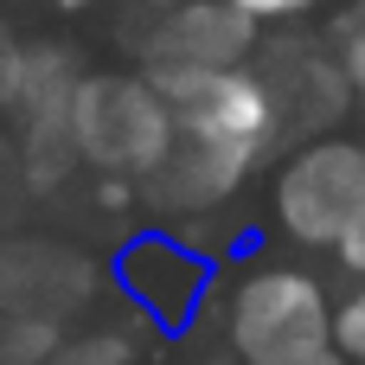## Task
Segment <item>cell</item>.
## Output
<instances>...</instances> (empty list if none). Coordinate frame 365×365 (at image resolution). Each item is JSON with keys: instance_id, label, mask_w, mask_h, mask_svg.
Segmentation results:
<instances>
[{"instance_id": "10", "label": "cell", "mask_w": 365, "mask_h": 365, "mask_svg": "<svg viewBox=\"0 0 365 365\" xmlns=\"http://www.w3.org/2000/svg\"><path fill=\"white\" fill-rule=\"evenodd\" d=\"M51 365H122V346H115V340H90V346H71V353H58Z\"/></svg>"}, {"instance_id": "8", "label": "cell", "mask_w": 365, "mask_h": 365, "mask_svg": "<svg viewBox=\"0 0 365 365\" xmlns=\"http://www.w3.org/2000/svg\"><path fill=\"white\" fill-rule=\"evenodd\" d=\"M77 83H83V77L71 71V58H64L58 45L26 51L13 109H19V122H26L32 154H38V141H51V154H77V148H71V96H77Z\"/></svg>"}, {"instance_id": "17", "label": "cell", "mask_w": 365, "mask_h": 365, "mask_svg": "<svg viewBox=\"0 0 365 365\" xmlns=\"http://www.w3.org/2000/svg\"><path fill=\"white\" fill-rule=\"evenodd\" d=\"M58 6H83V0H58Z\"/></svg>"}, {"instance_id": "7", "label": "cell", "mask_w": 365, "mask_h": 365, "mask_svg": "<svg viewBox=\"0 0 365 365\" xmlns=\"http://www.w3.org/2000/svg\"><path fill=\"white\" fill-rule=\"evenodd\" d=\"M250 160H257V154H244V148L180 135V141H173V154L154 167V180H148V186H154V199H160V205L205 212V205H218V199H231V192H237V180L250 173Z\"/></svg>"}, {"instance_id": "4", "label": "cell", "mask_w": 365, "mask_h": 365, "mask_svg": "<svg viewBox=\"0 0 365 365\" xmlns=\"http://www.w3.org/2000/svg\"><path fill=\"white\" fill-rule=\"evenodd\" d=\"M250 45H257V19L237 0H180L141 38V58H148L154 83H180V77H205V71H237L250 58Z\"/></svg>"}, {"instance_id": "3", "label": "cell", "mask_w": 365, "mask_h": 365, "mask_svg": "<svg viewBox=\"0 0 365 365\" xmlns=\"http://www.w3.org/2000/svg\"><path fill=\"white\" fill-rule=\"evenodd\" d=\"M359 212H365V148L359 141L321 135V141H308V148L282 167V180H276V218H282V231L302 237V244H327V250H334V244L353 231Z\"/></svg>"}, {"instance_id": "12", "label": "cell", "mask_w": 365, "mask_h": 365, "mask_svg": "<svg viewBox=\"0 0 365 365\" xmlns=\"http://www.w3.org/2000/svg\"><path fill=\"white\" fill-rule=\"evenodd\" d=\"M250 19H295V13H308V6H321V0H237Z\"/></svg>"}, {"instance_id": "14", "label": "cell", "mask_w": 365, "mask_h": 365, "mask_svg": "<svg viewBox=\"0 0 365 365\" xmlns=\"http://www.w3.org/2000/svg\"><path fill=\"white\" fill-rule=\"evenodd\" d=\"M19 64H26V51H13L0 32V103H13V90H19Z\"/></svg>"}, {"instance_id": "11", "label": "cell", "mask_w": 365, "mask_h": 365, "mask_svg": "<svg viewBox=\"0 0 365 365\" xmlns=\"http://www.w3.org/2000/svg\"><path fill=\"white\" fill-rule=\"evenodd\" d=\"M340 58H346V77H353V96L365 103V32H340Z\"/></svg>"}, {"instance_id": "16", "label": "cell", "mask_w": 365, "mask_h": 365, "mask_svg": "<svg viewBox=\"0 0 365 365\" xmlns=\"http://www.w3.org/2000/svg\"><path fill=\"white\" fill-rule=\"evenodd\" d=\"M302 365H346V353H327V359H302Z\"/></svg>"}, {"instance_id": "6", "label": "cell", "mask_w": 365, "mask_h": 365, "mask_svg": "<svg viewBox=\"0 0 365 365\" xmlns=\"http://www.w3.org/2000/svg\"><path fill=\"white\" fill-rule=\"evenodd\" d=\"M263 90L276 103V122L289 128H327L334 115H346L353 103V77H346V58H327L321 45L308 38H282L263 51Z\"/></svg>"}, {"instance_id": "15", "label": "cell", "mask_w": 365, "mask_h": 365, "mask_svg": "<svg viewBox=\"0 0 365 365\" xmlns=\"http://www.w3.org/2000/svg\"><path fill=\"white\" fill-rule=\"evenodd\" d=\"M340 32H365V0L353 6V13H346V26H340Z\"/></svg>"}, {"instance_id": "13", "label": "cell", "mask_w": 365, "mask_h": 365, "mask_svg": "<svg viewBox=\"0 0 365 365\" xmlns=\"http://www.w3.org/2000/svg\"><path fill=\"white\" fill-rule=\"evenodd\" d=\"M334 250H340V263H346L353 276H365V212L353 218V231H346V237H340Z\"/></svg>"}, {"instance_id": "2", "label": "cell", "mask_w": 365, "mask_h": 365, "mask_svg": "<svg viewBox=\"0 0 365 365\" xmlns=\"http://www.w3.org/2000/svg\"><path fill=\"white\" fill-rule=\"evenodd\" d=\"M334 302L308 269H257L231 295V346L244 365H302L327 359L334 346Z\"/></svg>"}, {"instance_id": "1", "label": "cell", "mask_w": 365, "mask_h": 365, "mask_svg": "<svg viewBox=\"0 0 365 365\" xmlns=\"http://www.w3.org/2000/svg\"><path fill=\"white\" fill-rule=\"evenodd\" d=\"M180 122L154 77H83L71 96V148L96 173H135L154 180V167L173 154Z\"/></svg>"}, {"instance_id": "9", "label": "cell", "mask_w": 365, "mask_h": 365, "mask_svg": "<svg viewBox=\"0 0 365 365\" xmlns=\"http://www.w3.org/2000/svg\"><path fill=\"white\" fill-rule=\"evenodd\" d=\"M334 346H340L346 359L365 365V289H359V295H346V308L334 314Z\"/></svg>"}, {"instance_id": "5", "label": "cell", "mask_w": 365, "mask_h": 365, "mask_svg": "<svg viewBox=\"0 0 365 365\" xmlns=\"http://www.w3.org/2000/svg\"><path fill=\"white\" fill-rule=\"evenodd\" d=\"M167 103H173V122L180 135H199V141H225V148H244V154H263L269 135L282 128L276 122V103L263 90L257 71H205V77H180V83H160Z\"/></svg>"}]
</instances>
